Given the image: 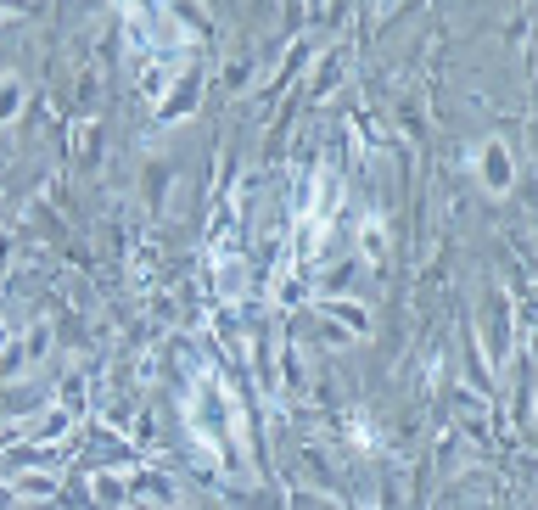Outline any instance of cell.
Returning <instances> with one entry per match:
<instances>
[{
  "mask_svg": "<svg viewBox=\"0 0 538 510\" xmlns=\"http://www.w3.org/2000/svg\"><path fill=\"white\" fill-rule=\"evenodd\" d=\"M482 174H488V185L510 180V174H505V152H499V146H494V152H482Z\"/></svg>",
  "mask_w": 538,
  "mask_h": 510,
  "instance_id": "1",
  "label": "cell"
}]
</instances>
